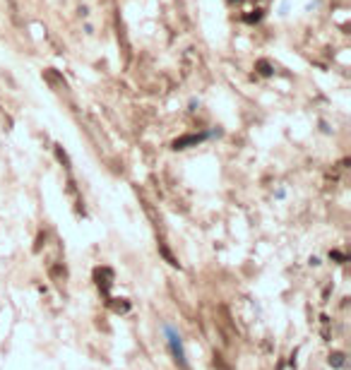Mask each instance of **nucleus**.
Returning a JSON list of instances; mask_svg holds the SVG:
<instances>
[{
	"label": "nucleus",
	"mask_w": 351,
	"mask_h": 370,
	"mask_svg": "<svg viewBox=\"0 0 351 370\" xmlns=\"http://www.w3.org/2000/svg\"><path fill=\"white\" fill-rule=\"evenodd\" d=\"M164 337H166V346H169V351H171V356H174L176 366L183 370H188V356H185V346H183V339H180V334H178V329H176L174 325H164Z\"/></svg>",
	"instance_id": "nucleus-1"
},
{
	"label": "nucleus",
	"mask_w": 351,
	"mask_h": 370,
	"mask_svg": "<svg viewBox=\"0 0 351 370\" xmlns=\"http://www.w3.org/2000/svg\"><path fill=\"white\" fill-rule=\"evenodd\" d=\"M214 135H221V132L217 130V132H205V135H188V137H180V140H176L174 142V149H188L190 144H200L202 140L214 137Z\"/></svg>",
	"instance_id": "nucleus-2"
},
{
	"label": "nucleus",
	"mask_w": 351,
	"mask_h": 370,
	"mask_svg": "<svg viewBox=\"0 0 351 370\" xmlns=\"http://www.w3.org/2000/svg\"><path fill=\"white\" fill-rule=\"evenodd\" d=\"M329 363H334L337 368H344V366H347V363H344V356H342V353H334V356L329 358Z\"/></svg>",
	"instance_id": "nucleus-3"
}]
</instances>
